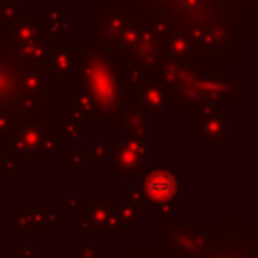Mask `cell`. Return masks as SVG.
Returning a JSON list of instances; mask_svg holds the SVG:
<instances>
[{
  "instance_id": "cell-1",
  "label": "cell",
  "mask_w": 258,
  "mask_h": 258,
  "mask_svg": "<svg viewBox=\"0 0 258 258\" xmlns=\"http://www.w3.org/2000/svg\"><path fill=\"white\" fill-rule=\"evenodd\" d=\"M147 189H149L151 196L165 200V198H169V196L175 191V181H173L167 173L157 171V173H153V175L147 179Z\"/></svg>"
}]
</instances>
